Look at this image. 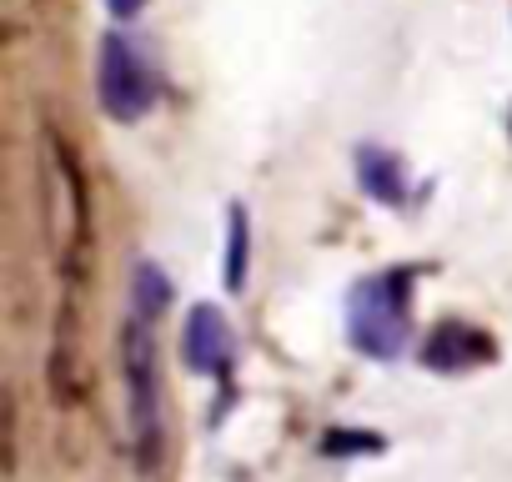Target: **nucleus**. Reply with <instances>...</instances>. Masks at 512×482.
Returning <instances> with one entry per match:
<instances>
[{"label":"nucleus","mask_w":512,"mask_h":482,"mask_svg":"<svg viewBox=\"0 0 512 482\" xmlns=\"http://www.w3.org/2000/svg\"><path fill=\"white\" fill-rule=\"evenodd\" d=\"M347 337L357 352L392 362L407 342V277H367L347 297Z\"/></svg>","instance_id":"f257e3e1"},{"label":"nucleus","mask_w":512,"mask_h":482,"mask_svg":"<svg viewBox=\"0 0 512 482\" xmlns=\"http://www.w3.org/2000/svg\"><path fill=\"white\" fill-rule=\"evenodd\" d=\"M96 91H101V106H106L111 121H136V116L151 106L156 86H151V71H146V61H141V51H136L131 36L111 31V36L101 41Z\"/></svg>","instance_id":"f03ea898"},{"label":"nucleus","mask_w":512,"mask_h":482,"mask_svg":"<svg viewBox=\"0 0 512 482\" xmlns=\"http://www.w3.org/2000/svg\"><path fill=\"white\" fill-rule=\"evenodd\" d=\"M126 377H131V422H136V437L141 447L151 452L156 447V382H151V342H146V322L131 327L126 337Z\"/></svg>","instance_id":"7ed1b4c3"},{"label":"nucleus","mask_w":512,"mask_h":482,"mask_svg":"<svg viewBox=\"0 0 512 482\" xmlns=\"http://www.w3.org/2000/svg\"><path fill=\"white\" fill-rule=\"evenodd\" d=\"M181 352L196 372H211L221 377L231 367V327L216 307H191L186 317V332H181Z\"/></svg>","instance_id":"20e7f679"},{"label":"nucleus","mask_w":512,"mask_h":482,"mask_svg":"<svg viewBox=\"0 0 512 482\" xmlns=\"http://www.w3.org/2000/svg\"><path fill=\"white\" fill-rule=\"evenodd\" d=\"M357 176H362V186H367L377 201H387V206L402 201V166H397L387 151L362 146V151H357Z\"/></svg>","instance_id":"39448f33"},{"label":"nucleus","mask_w":512,"mask_h":482,"mask_svg":"<svg viewBox=\"0 0 512 482\" xmlns=\"http://www.w3.org/2000/svg\"><path fill=\"white\" fill-rule=\"evenodd\" d=\"M487 352V342L477 337V332H467V327H442L432 342H427V362L432 367H467V362H477Z\"/></svg>","instance_id":"423d86ee"},{"label":"nucleus","mask_w":512,"mask_h":482,"mask_svg":"<svg viewBox=\"0 0 512 482\" xmlns=\"http://www.w3.org/2000/svg\"><path fill=\"white\" fill-rule=\"evenodd\" d=\"M226 287L241 292L246 287V211L231 206L226 216Z\"/></svg>","instance_id":"0eeeda50"},{"label":"nucleus","mask_w":512,"mask_h":482,"mask_svg":"<svg viewBox=\"0 0 512 482\" xmlns=\"http://www.w3.org/2000/svg\"><path fill=\"white\" fill-rule=\"evenodd\" d=\"M136 302H141V317H151V312H161L166 302H171V287H166V272L161 267H141L136 272Z\"/></svg>","instance_id":"6e6552de"},{"label":"nucleus","mask_w":512,"mask_h":482,"mask_svg":"<svg viewBox=\"0 0 512 482\" xmlns=\"http://www.w3.org/2000/svg\"><path fill=\"white\" fill-rule=\"evenodd\" d=\"M106 6H111V16L131 21V16H141V11H146V0H106Z\"/></svg>","instance_id":"1a4fd4ad"}]
</instances>
